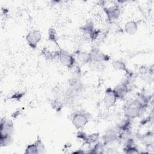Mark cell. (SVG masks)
Returning a JSON list of instances; mask_svg holds the SVG:
<instances>
[{
    "label": "cell",
    "instance_id": "obj_1",
    "mask_svg": "<svg viewBox=\"0 0 154 154\" xmlns=\"http://www.w3.org/2000/svg\"><path fill=\"white\" fill-rule=\"evenodd\" d=\"M57 58L62 65L68 69H72L76 65V60L75 57L64 49H60L57 51Z\"/></svg>",
    "mask_w": 154,
    "mask_h": 154
},
{
    "label": "cell",
    "instance_id": "obj_2",
    "mask_svg": "<svg viewBox=\"0 0 154 154\" xmlns=\"http://www.w3.org/2000/svg\"><path fill=\"white\" fill-rule=\"evenodd\" d=\"M90 116L87 112L78 111L72 115L71 121L72 125L78 130L82 129L88 122Z\"/></svg>",
    "mask_w": 154,
    "mask_h": 154
},
{
    "label": "cell",
    "instance_id": "obj_3",
    "mask_svg": "<svg viewBox=\"0 0 154 154\" xmlns=\"http://www.w3.org/2000/svg\"><path fill=\"white\" fill-rule=\"evenodd\" d=\"M132 75H128V78L123 81L117 84L114 88V91L118 99H123L130 91L131 78Z\"/></svg>",
    "mask_w": 154,
    "mask_h": 154
},
{
    "label": "cell",
    "instance_id": "obj_4",
    "mask_svg": "<svg viewBox=\"0 0 154 154\" xmlns=\"http://www.w3.org/2000/svg\"><path fill=\"white\" fill-rule=\"evenodd\" d=\"M144 112L145 110L140 108L132 102L125 106L124 109V116L125 117L133 120L140 117Z\"/></svg>",
    "mask_w": 154,
    "mask_h": 154
},
{
    "label": "cell",
    "instance_id": "obj_5",
    "mask_svg": "<svg viewBox=\"0 0 154 154\" xmlns=\"http://www.w3.org/2000/svg\"><path fill=\"white\" fill-rule=\"evenodd\" d=\"M42 39V34L38 29H32L26 35V41L28 46L32 49H36L38 43Z\"/></svg>",
    "mask_w": 154,
    "mask_h": 154
},
{
    "label": "cell",
    "instance_id": "obj_6",
    "mask_svg": "<svg viewBox=\"0 0 154 154\" xmlns=\"http://www.w3.org/2000/svg\"><path fill=\"white\" fill-rule=\"evenodd\" d=\"M90 62H98V63H105L109 60L110 57L102 52L99 48L95 47L93 48L89 52Z\"/></svg>",
    "mask_w": 154,
    "mask_h": 154
},
{
    "label": "cell",
    "instance_id": "obj_7",
    "mask_svg": "<svg viewBox=\"0 0 154 154\" xmlns=\"http://www.w3.org/2000/svg\"><path fill=\"white\" fill-rule=\"evenodd\" d=\"M14 131L13 122L5 118L1 119L0 123V137L13 135Z\"/></svg>",
    "mask_w": 154,
    "mask_h": 154
},
{
    "label": "cell",
    "instance_id": "obj_8",
    "mask_svg": "<svg viewBox=\"0 0 154 154\" xmlns=\"http://www.w3.org/2000/svg\"><path fill=\"white\" fill-rule=\"evenodd\" d=\"M117 100L118 98L113 88L110 87L107 88L105 91L104 97L103 99L105 106L108 109L116 105Z\"/></svg>",
    "mask_w": 154,
    "mask_h": 154
},
{
    "label": "cell",
    "instance_id": "obj_9",
    "mask_svg": "<svg viewBox=\"0 0 154 154\" xmlns=\"http://www.w3.org/2000/svg\"><path fill=\"white\" fill-rule=\"evenodd\" d=\"M103 11L109 22L117 20L120 16V9L119 5H113L109 7H104Z\"/></svg>",
    "mask_w": 154,
    "mask_h": 154
},
{
    "label": "cell",
    "instance_id": "obj_10",
    "mask_svg": "<svg viewBox=\"0 0 154 154\" xmlns=\"http://www.w3.org/2000/svg\"><path fill=\"white\" fill-rule=\"evenodd\" d=\"M119 131L117 128L108 129L102 137V143L106 146L116 140L119 139Z\"/></svg>",
    "mask_w": 154,
    "mask_h": 154
},
{
    "label": "cell",
    "instance_id": "obj_11",
    "mask_svg": "<svg viewBox=\"0 0 154 154\" xmlns=\"http://www.w3.org/2000/svg\"><path fill=\"white\" fill-rule=\"evenodd\" d=\"M132 120L131 119L125 117L117 126L119 132L120 133L129 132L132 126Z\"/></svg>",
    "mask_w": 154,
    "mask_h": 154
},
{
    "label": "cell",
    "instance_id": "obj_12",
    "mask_svg": "<svg viewBox=\"0 0 154 154\" xmlns=\"http://www.w3.org/2000/svg\"><path fill=\"white\" fill-rule=\"evenodd\" d=\"M75 59H77L79 63L82 64H88L90 63V58L89 52L82 51H77L75 53Z\"/></svg>",
    "mask_w": 154,
    "mask_h": 154
},
{
    "label": "cell",
    "instance_id": "obj_13",
    "mask_svg": "<svg viewBox=\"0 0 154 154\" xmlns=\"http://www.w3.org/2000/svg\"><path fill=\"white\" fill-rule=\"evenodd\" d=\"M125 32L129 35H133L136 33L138 30V24L134 20L127 22L124 26Z\"/></svg>",
    "mask_w": 154,
    "mask_h": 154
},
{
    "label": "cell",
    "instance_id": "obj_14",
    "mask_svg": "<svg viewBox=\"0 0 154 154\" xmlns=\"http://www.w3.org/2000/svg\"><path fill=\"white\" fill-rule=\"evenodd\" d=\"M94 24L92 21H88L85 24H84L81 28V31L87 37H89L90 35L92 33V32L94 30Z\"/></svg>",
    "mask_w": 154,
    "mask_h": 154
},
{
    "label": "cell",
    "instance_id": "obj_15",
    "mask_svg": "<svg viewBox=\"0 0 154 154\" xmlns=\"http://www.w3.org/2000/svg\"><path fill=\"white\" fill-rule=\"evenodd\" d=\"M112 66L116 70L124 71L126 72L128 75L131 73V72H128V69L126 67L125 63L122 60H114V61H112Z\"/></svg>",
    "mask_w": 154,
    "mask_h": 154
},
{
    "label": "cell",
    "instance_id": "obj_16",
    "mask_svg": "<svg viewBox=\"0 0 154 154\" xmlns=\"http://www.w3.org/2000/svg\"><path fill=\"white\" fill-rule=\"evenodd\" d=\"M100 137L99 133H93L91 134H87L85 138V140L84 143L87 144H93L97 142Z\"/></svg>",
    "mask_w": 154,
    "mask_h": 154
},
{
    "label": "cell",
    "instance_id": "obj_17",
    "mask_svg": "<svg viewBox=\"0 0 154 154\" xmlns=\"http://www.w3.org/2000/svg\"><path fill=\"white\" fill-rule=\"evenodd\" d=\"M48 38L51 42L54 43L56 45L59 46L58 43V36L57 31L54 28H49L48 31Z\"/></svg>",
    "mask_w": 154,
    "mask_h": 154
},
{
    "label": "cell",
    "instance_id": "obj_18",
    "mask_svg": "<svg viewBox=\"0 0 154 154\" xmlns=\"http://www.w3.org/2000/svg\"><path fill=\"white\" fill-rule=\"evenodd\" d=\"M51 107L57 112H60L63 108L64 103L59 99H55L51 102Z\"/></svg>",
    "mask_w": 154,
    "mask_h": 154
},
{
    "label": "cell",
    "instance_id": "obj_19",
    "mask_svg": "<svg viewBox=\"0 0 154 154\" xmlns=\"http://www.w3.org/2000/svg\"><path fill=\"white\" fill-rule=\"evenodd\" d=\"M38 150V153H46V148L40 137H37V140L34 141Z\"/></svg>",
    "mask_w": 154,
    "mask_h": 154
},
{
    "label": "cell",
    "instance_id": "obj_20",
    "mask_svg": "<svg viewBox=\"0 0 154 154\" xmlns=\"http://www.w3.org/2000/svg\"><path fill=\"white\" fill-rule=\"evenodd\" d=\"M25 153L26 154H38V150L37 146L34 142L32 144H28L25 150Z\"/></svg>",
    "mask_w": 154,
    "mask_h": 154
},
{
    "label": "cell",
    "instance_id": "obj_21",
    "mask_svg": "<svg viewBox=\"0 0 154 154\" xmlns=\"http://www.w3.org/2000/svg\"><path fill=\"white\" fill-rule=\"evenodd\" d=\"M89 67L93 71L99 72L102 70V69L103 67V63H98V62H90L88 63Z\"/></svg>",
    "mask_w": 154,
    "mask_h": 154
},
{
    "label": "cell",
    "instance_id": "obj_22",
    "mask_svg": "<svg viewBox=\"0 0 154 154\" xmlns=\"http://www.w3.org/2000/svg\"><path fill=\"white\" fill-rule=\"evenodd\" d=\"M25 93L23 92H16L11 96L10 99L16 101H20V99L23 97Z\"/></svg>",
    "mask_w": 154,
    "mask_h": 154
},
{
    "label": "cell",
    "instance_id": "obj_23",
    "mask_svg": "<svg viewBox=\"0 0 154 154\" xmlns=\"http://www.w3.org/2000/svg\"><path fill=\"white\" fill-rule=\"evenodd\" d=\"M87 134L85 132H84V131H81V129L78 130V132L76 133V137L77 138H78L79 140L82 141L83 142H84L85 138L87 137Z\"/></svg>",
    "mask_w": 154,
    "mask_h": 154
}]
</instances>
